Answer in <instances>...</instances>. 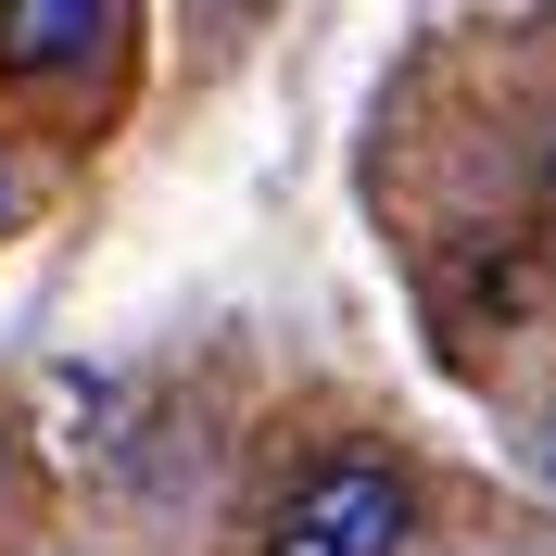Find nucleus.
<instances>
[{
	"instance_id": "obj_2",
	"label": "nucleus",
	"mask_w": 556,
	"mask_h": 556,
	"mask_svg": "<svg viewBox=\"0 0 556 556\" xmlns=\"http://www.w3.org/2000/svg\"><path fill=\"white\" fill-rule=\"evenodd\" d=\"M114 38V0H0V64L13 76H76Z\"/></svg>"
},
{
	"instance_id": "obj_3",
	"label": "nucleus",
	"mask_w": 556,
	"mask_h": 556,
	"mask_svg": "<svg viewBox=\"0 0 556 556\" xmlns=\"http://www.w3.org/2000/svg\"><path fill=\"white\" fill-rule=\"evenodd\" d=\"M544 481H556V417H544Z\"/></svg>"
},
{
	"instance_id": "obj_4",
	"label": "nucleus",
	"mask_w": 556,
	"mask_h": 556,
	"mask_svg": "<svg viewBox=\"0 0 556 556\" xmlns=\"http://www.w3.org/2000/svg\"><path fill=\"white\" fill-rule=\"evenodd\" d=\"M0 215H13V190H0Z\"/></svg>"
},
{
	"instance_id": "obj_1",
	"label": "nucleus",
	"mask_w": 556,
	"mask_h": 556,
	"mask_svg": "<svg viewBox=\"0 0 556 556\" xmlns=\"http://www.w3.org/2000/svg\"><path fill=\"white\" fill-rule=\"evenodd\" d=\"M405 544H417V481L392 455H329L266 519V556H405Z\"/></svg>"
}]
</instances>
